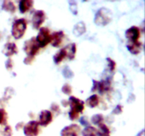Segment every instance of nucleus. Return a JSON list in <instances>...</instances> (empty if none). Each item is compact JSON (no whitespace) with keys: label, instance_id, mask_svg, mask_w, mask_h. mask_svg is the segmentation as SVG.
<instances>
[{"label":"nucleus","instance_id":"nucleus-15","mask_svg":"<svg viewBox=\"0 0 145 136\" xmlns=\"http://www.w3.org/2000/svg\"><path fill=\"white\" fill-rule=\"evenodd\" d=\"M65 52H66L67 57H68L70 60H72L74 59L75 55H76V44L75 43H70L69 45H67L66 47H65Z\"/></svg>","mask_w":145,"mask_h":136},{"label":"nucleus","instance_id":"nucleus-4","mask_svg":"<svg viewBox=\"0 0 145 136\" xmlns=\"http://www.w3.org/2000/svg\"><path fill=\"white\" fill-rule=\"evenodd\" d=\"M35 40L40 48H45L51 41V34L50 30L45 27L40 28Z\"/></svg>","mask_w":145,"mask_h":136},{"label":"nucleus","instance_id":"nucleus-17","mask_svg":"<svg viewBox=\"0 0 145 136\" xmlns=\"http://www.w3.org/2000/svg\"><path fill=\"white\" fill-rule=\"evenodd\" d=\"M86 31V26L84 22H79L74 26L73 28V33L76 36H80L85 33Z\"/></svg>","mask_w":145,"mask_h":136},{"label":"nucleus","instance_id":"nucleus-18","mask_svg":"<svg viewBox=\"0 0 145 136\" xmlns=\"http://www.w3.org/2000/svg\"><path fill=\"white\" fill-rule=\"evenodd\" d=\"M67 57L66 52H65V48H62L59 51H58L53 57V60L55 62V64L58 65V64L60 63L64 59Z\"/></svg>","mask_w":145,"mask_h":136},{"label":"nucleus","instance_id":"nucleus-10","mask_svg":"<svg viewBox=\"0 0 145 136\" xmlns=\"http://www.w3.org/2000/svg\"><path fill=\"white\" fill-rule=\"evenodd\" d=\"M80 127L76 124H72L64 128L61 131V136H79Z\"/></svg>","mask_w":145,"mask_h":136},{"label":"nucleus","instance_id":"nucleus-11","mask_svg":"<svg viewBox=\"0 0 145 136\" xmlns=\"http://www.w3.org/2000/svg\"><path fill=\"white\" fill-rule=\"evenodd\" d=\"M39 125L46 127L52 121V113L48 110H42L39 117Z\"/></svg>","mask_w":145,"mask_h":136},{"label":"nucleus","instance_id":"nucleus-22","mask_svg":"<svg viewBox=\"0 0 145 136\" xmlns=\"http://www.w3.org/2000/svg\"><path fill=\"white\" fill-rule=\"evenodd\" d=\"M100 130H99V136H110V130L108 127L104 123H100L99 125Z\"/></svg>","mask_w":145,"mask_h":136},{"label":"nucleus","instance_id":"nucleus-5","mask_svg":"<svg viewBox=\"0 0 145 136\" xmlns=\"http://www.w3.org/2000/svg\"><path fill=\"white\" fill-rule=\"evenodd\" d=\"M40 48L37 42L35 37H33L31 39L28 40L24 43V50L25 53L28 55V56L35 57V55L39 51Z\"/></svg>","mask_w":145,"mask_h":136},{"label":"nucleus","instance_id":"nucleus-13","mask_svg":"<svg viewBox=\"0 0 145 136\" xmlns=\"http://www.w3.org/2000/svg\"><path fill=\"white\" fill-rule=\"evenodd\" d=\"M18 52V48L14 42H7L5 44L3 49V53L5 56L11 57V55Z\"/></svg>","mask_w":145,"mask_h":136},{"label":"nucleus","instance_id":"nucleus-21","mask_svg":"<svg viewBox=\"0 0 145 136\" xmlns=\"http://www.w3.org/2000/svg\"><path fill=\"white\" fill-rule=\"evenodd\" d=\"M2 8L8 12L14 13L16 11V6L11 1H4L2 4Z\"/></svg>","mask_w":145,"mask_h":136},{"label":"nucleus","instance_id":"nucleus-34","mask_svg":"<svg viewBox=\"0 0 145 136\" xmlns=\"http://www.w3.org/2000/svg\"><path fill=\"white\" fill-rule=\"evenodd\" d=\"M62 104L63 106H67L69 105V101H66V100H62Z\"/></svg>","mask_w":145,"mask_h":136},{"label":"nucleus","instance_id":"nucleus-19","mask_svg":"<svg viewBox=\"0 0 145 136\" xmlns=\"http://www.w3.org/2000/svg\"><path fill=\"white\" fill-rule=\"evenodd\" d=\"M83 136H99V130L93 126H87L82 131Z\"/></svg>","mask_w":145,"mask_h":136},{"label":"nucleus","instance_id":"nucleus-3","mask_svg":"<svg viewBox=\"0 0 145 136\" xmlns=\"http://www.w3.org/2000/svg\"><path fill=\"white\" fill-rule=\"evenodd\" d=\"M27 28V21L25 18H19L16 20L12 25L11 34L15 39L18 40L22 38Z\"/></svg>","mask_w":145,"mask_h":136},{"label":"nucleus","instance_id":"nucleus-26","mask_svg":"<svg viewBox=\"0 0 145 136\" xmlns=\"http://www.w3.org/2000/svg\"><path fill=\"white\" fill-rule=\"evenodd\" d=\"M106 60L108 61V67L109 69H110V72H113L116 69V63L115 62L114 60L111 59L110 58H108L106 59Z\"/></svg>","mask_w":145,"mask_h":136},{"label":"nucleus","instance_id":"nucleus-6","mask_svg":"<svg viewBox=\"0 0 145 136\" xmlns=\"http://www.w3.org/2000/svg\"><path fill=\"white\" fill-rule=\"evenodd\" d=\"M93 87H92L91 92H96V90L101 94L106 93V92L110 90V86H111V81L110 79H106L104 80H102L101 82L93 80Z\"/></svg>","mask_w":145,"mask_h":136},{"label":"nucleus","instance_id":"nucleus-16","mask_svg":"<svg viewBox=\"0 0 145 136\" xmlns=\"http://www.w3.org/2000/svg\"><path fill=\"white\" fill-rule=\"evenodd\" d=\"M33 1L31 0H22L19 3V10L21 14H25L28 11L30 8L33 7Z\"/></svg>","mask_w":145,"mask_h":136},{"label":"nucleus","instance_id":"nucleus-20","mask_svg":"<svg viewBox=\"0 0 145 136\" xmlns=\"http://www.w3.org/2000/svg\"><path fill=\"white\" fill-rule=\"evenodd\" d=\"M86 105L91 108H94L97 106L99 103V98L98 95L93 94L86 99Z\"/></svg>","mask_w":145,"mask_h":136},{"label":"nucleus","instance_id":"nucleus-31","mask_svg":"<svg viewBox=\"0 0 145 136\" xmlns=\"http://www.w3.org/2000/svg\"><path fill=\"white\" fill-rule=\"evenodd\" d=\"M34 59H35V57H31V56H28L24 59V62L25 65H31L33 62Z\"/></svg>","mask_w":145,"mask_h":136},{"label":"nucleus","instance_id":"nucleus-1","mask_svg":"<svg viewBox=\"0 0 145 136\" xmlns=\"http://www.w3.org/2000/svg\"><path fill=\"white\" fill-rule=\"evenodd\" d=\"M69 105L71 107L69 113V118L72 120H76L79 118V114L82 113L84 109V102L72 96L69 99Z\"/></svg>","mask_w":145,"mask_h":136},{"label":"nucleus","instance_id":"nucleus-7","mask_svg":"<svg viewBox=\"0 0 145 136\" xmlns=\"http://www.w3.org/2000/svg\"><path fill=\"white\" fill-rule=\"evenodd\" d=\"M39 123L36 120L28 122L24 128V133L25 136H37L39 134Z\"/></svg>","mask_w":145,"mask_h":136},{"label":"nucleus","instance_id":"nucleus-29","mask_svg":"<svg viewBox=\"0 0 145 136\" xmlns=\"http://www.w3.org/2000/svg\"><path fill=\"white\" fill-rule=\"evenodd\" d=\"M3 135L5 136H11L12 135V129L11 126H6L4 131H3Z\"/></svg>","mask_w":145,"mask_h":136},{"label":"nucleus","instance_id":"nucleus-27","mask_svg":"<svg viewBox=\"0 0 145 136\" xmlns=\"http://www.w3.org/2000/svg\"><path fill=\"white\" fill-rule=\"evenodd\" d=\"M62 92H63L64 94H65L70 95L72 92V86L69 84H65L62 87Z\"/></svg>","mask_w":145,"mask_h":136},{"label":"nucleus","instance_id":"nucleus-8","mask_svg":"<svg viewBox=\"0 0 145 136\" xmlns=\"http://www.w3.org/2000/svg\"><path fill=\"white\" fill-rule=\"evenodd\" d=\"M45 13L42 10H38L35 11L33 14L32 18V23L33 26L35 29H38L40 27L42 23L45 20Z\"/></svg>","mask_w":145,"mask_h":136},{"label":"nucleus","instance_id":"nucleus-32","mask_svg":"<svg viewBox=\"0 0 145 136\" xmlns=\"http://www.w3.org/2000/svg\"><path fill=\"white\" fill-rule=\"evenodd\" d=\"M122 111H123V107L120 105H118L113 110V114H120Z\"/></svg>","mask_w":145,"mask_h":136},{"label":"nucleus","instance_id":"nucleus-35","mask_svg":"<svg viewBox=\"0 0 145 136\" xmlns=\"http://www.w3.org/2000/svg\"><path fill=\"white\" fill-rule=\"evenodd\" d=\"M0 38H1V33H0Z\"/></svg>","mask_w":145,"mask_h":136},{"label":"nucleus","instance_id":"nucleus-28","mask_svg":"<svg viewBox=\"0 0 145 136\" xmlns=\"http://www.w3.org/2000/svg\"><path fill=\"white\" fill-rule=\"evenodd\" d=\"M69 5H70V10L72 13H73L74 15L77 14V4L76 3V1H69Z\"/></svg>","mask_w":145,"mask_h":136},{"label":"nucleus","instance_id":"nucleus-23","mask_svg":"<svg viewBox=\"0 0 145 136\" xmlns=\"http://www.w3.org/2000/svg\"><path fill=\"white\" fill-rule=\"evenodd\" d=\"M8 115L4 109H0V125H7Z\"/></svg>","mask_w":145,"mask_h":136},{"label":"nucleus","instance_id":"nucleus-12","mask_svg":"<svg viewBox=\"0 0 145 136\" xmlns=\"http://www.w3.org/2000/svg\"><path fill=\"white\" fill-rule=\"evenodd\" d=\"M65 37V33L62 31H57L54 32L53 33L51 34V44L53 47L58 48L62 43L63 38Z\"/></svg>","mask_w":145,"mask_h":136},{"label":"nucleus","instance_id":"nucleus-33","mask_svg":"<svg viewBox=\"0 0 145 136\" xmlns=\"http://www.w3.org/2000/svg\"><path fill=\"white\" fill-rule=\"evenodd\" d=\"M80 123H82V125H84V126H89V121H88V120L86 119V117H82L80 119Z\"/></svg>","mask_w":145,"mask_h":136},{"label":"nucleus","instance_id":"nucleus-25","mask_svg":"<svg viewBox=\"0 0 145 136\" xmlns=\"http://www.w3.org/2000/svg\"><path fill=\"white\" fill-rule=\"evenodd\" d=\"M62 75L65 78H67V79H69V78H72L74 76L73 72L68 67H65V69L62 71Z\"/></svg>","mask_w":145,"mask_h":136},{"label":"nucleus","instance_id":"nucleus-14","mask_svg":"<svg viewBox=\"0 0 145 136\" xmlns=\"http://www.w3.org/2000/svg\"><path fill=\"white\" fill-rule=\"evenodd\" d=\"M142 44L140 41H137L135 42H129L127 45V48L128 50L133 55H137L141 52Z\"/></svg>","mask_w":145,"mask_h":136},{"label":"nucleus","instance_id":"nucleus-9","mask_svg":"<svg viewBox=\"0 0 145 136\" xmlns=\"http://www.w3.org/2000/svg\"><path fill=\"white\" fill-rule=\"evenodd\" d=\"M125 36L130 42H135L138 41L140 37V30L137 26H132L126 31Z\"/></svg>","mask_w":145,"mask_h":136},{"label":"nucleus","instance_id":"nucleus-30","mask_svg":"<svg viewBox=\"0 0 145 136\" xmlns=\"http://www.w3.org/2000/svg\"><path fill=\"white\" fill-rule=\"evenodd\" d=\"M5 66L6 68H7L8 70H11L13 68V67H14V62H13L12 60L10 59V58L7 60V62H6L5 63Z\"/></svg>","mask_w":145,"mask_h":136},{"label":"nucleus","instance_id":"nucleus-2","mask_svg":"<svg viewBox=\"0 0 145 136\" xmlns=\"http://www.w3.org/2000/svg\"><path fill=\"white\" fill-rule=\"evenodd\" d=\"M111 18V11L106 8H101L96 12L94 18V23L97 26H104L110 22Z\"/></svg>","mask_w":145,"mask_h":136},{"label":"nucleus","instance_id":"nucleus-24","mask_svg":"<svg viewBox=\"0 0 145 136\" xmlns=\"http://www.w3.org/2000/svg\"><path fill=\"white\" fill-rule=\"evenodd\" d=\"M103 116L102 114H96L94 115L93 117L91 118V121L93 124L98 125L99 126L100 123H102L103 121Z\"/></svg>","mask_w":145,"mask_h":136}]
</instances>
